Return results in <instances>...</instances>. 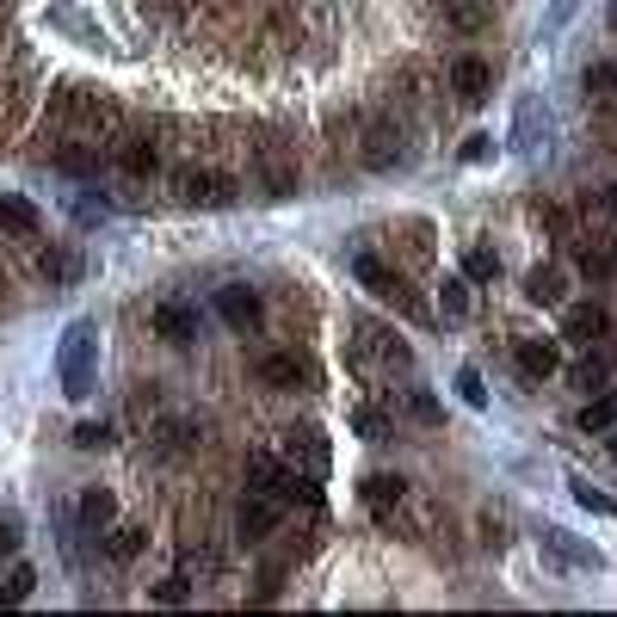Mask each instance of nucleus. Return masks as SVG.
Wrapping results in <instances>:
<instances>
[{
  "instance_id": "obj_18",
  "label": "nucleus",
  "mask_w": 617,
  "mask_h": 617,
  "mask_svg": "<svg viewBox=\"0 0 617 617\" xmlns=\"http://www.w3.org/2000/svg\"><path fill=\"white\" fill-rule=\"evenodd\" d=\"M611 426H617V389L593 395V402L580 408V432H611Z\"/></svg>"
},
{
  "instance_id": "obj_27",
  "label": "nucleus",
  "mask_w": 617,
  "mask_h": 617,
  "mask_svg": "<svg viewBox=\"0 0 617 617\" xmlns=\"http://www.w3.org/2000/svg\"><path fill=\"white\" fill-rule=\"evenodd\" d=\"M31 587H38V568H25V562H19V568L7 574V587H0V605H25V599H31Z\"/></svg>"
},
{
  "instance_id": "obj_30",
  "label": "nucleus",
  "mask_w": 617,
  "mask_h": 617,
  "mask_svg": "<svg viewBox=\"0 0 617 617\" xmlns=\"http://www.w3.org/2000/svg\"><path fill=\"white\" fill-rule=\"evenodd\" d=\"M118 161H124V173H136V179H142V173H155V167H161V155L149 149V142H130V149H124Z\"/></svg>"
},
{
  "instance_id": "obj_14",
  "label": "nucleus",
  "mask_w": 617,
  "mask_h": 617,
  "mask_svg": "<svg viewBox=\"0 0 617 617\" xmlns=\"http://www.w3.org/2000/svg\"><path fill=\"white\" fill-rule=\"evenodd\" d=\"M50 161H56V173H68V179H93V173H99V149H87V142H62Z\"/></svg>"
},
{
  "instance_id": "obj_2",
  "label": "nucleus",
  "mask_w": 617,
  "mask_h": 617,
  "mask_svg": "<svg viewBox=\"0 0 617 617\" xmlns=\"http://www.w3.org/2000/svg\"><path fill=\"white\" fill-rule=\"evenodd\" d=\"M278 506L284 500H272V494H241V506H235V537L241 543H266L272 531H278Z\"/></svg>"
},
{
  "instance_id": "obj_42",
  "label": "nucleus",
  "mask_w": 617,
  "mask_h": 617,
  "mask_svg": "<svg viewBox=\"0 0 617 617\" xmlns=\"http://www.w3.org/2000/svg\"><path fill=\"white\" fill-rule=\"evenodd\" d=\"M611 457H617V426H611Z\"/></svg>"
},
{
  "instance_id": "obj_21",
  "label": "nucleus",
  "mask_w": 617,
  "mask_h": 617,
  "mask_svg": "<svg viewBox=\"0 0 617 617\" xmlns=\"http://www.w3.org/2000/svg\"><path fill=\"white\" fill-rule=\"evenodd\" d=\"M395 161H402V142H395V130H371V142H365V167L389 173Z\"/></svg>"
},
{
  "instance_id": "obj_9",
  "label": "nucleus",
  "mask_w": 617,
  "mask_h": 617,
  "mask_svg": "<svg viewBox=\"0 0 617 617\" xmlns=\"http://www.w3.org/2000/svg\"><path fill=\"white\" fill-rule=\"evenodd\" d=\"M260 383H266V389H303V383H309V365H303L297 352H266V358H260Z\"/></svg>"
},
{
  "instance_id": "obj_13",
  "label": "nucleus",
  "mask_w": 617,
  "mask_h": 617,
  "mask_svg": "<svg viewBox=\"0 0 617 617\" xmlns=\"http://www.w3.org/2000/svg\"><path fill=\"white\" fill-rule=\"evenodd\" d=\"M0 229H13V235H38L44 229V216L31 198H13V192H0Z\"/></svg>"
},
{
  "instance_id": "obj_20",
  "label": "nucleus",
  "mask_w": 617,
  "mask_h": 617,
  "mask_svg": "<svg viewBox=\"0 0 617 617\" xmlns=\"http://www.w3.org/2000/svg\"><path fill=\"white\" fill-rule=\"evenodd\" d=\"M142 543H149V537H142V525H112V537H105V556H112V562H136Z\"/></svg>"
},
{
  "instance_id": "obj_8",
  "label": "nucleus",
  "mask_w": 617,
  "mask_h": 617,
  "mask_svg": "<svg viewBox=\"0 0 617 617\" xmlns=\"http://www.w3.org/2000/svg\"><path fill=\"white\" fill-rule=\"evenodd\" d=\"M543 550H556L562 562H574V568H605V550H599V543H580L574 531H556V525H543Z\"/></svg>"
},
{
  "instance_id": "obj_25",
  "label": "nucleus",
  "mask_w": 617,
  "mask_h": 617,
  "mask_svg": "<svg viewBox=\"0 0 617 617\" xmlns=\"http://www.w3.org/2000/svg\"><path fill=\"white\" fill-rule=\"evenodd\" d=\"M611 365H617V352H599V358H580V365H574V383H580V389H599V383L611 377Z\"/></svg>"
},
{
  "instance_id": "obj_36",
  "label": "nucleus",
  "mask_w": 617,
  "mask_h": 617,
  "mask_svg": "<svg viewBox=\"0 0 617 617\" xmlns=\"http://www.w3.org/2000/svg\"><path fill=\"white\" fill-rule=\"evenodd\" d=\"M75 216H81V223H105V216H112V204H105V198H81Z\"/></svg>"
},
{
  "instance_id": "obj_40",
  "label": "nucleus",
  "mask_w": 617,
  "mask_h": 617,
  "mask_svg": "<svg viewBox=\"0 0 617 617\" xmlns=\"http://www.w3.org/2000/svg\"><path fill=\"white\" fill-rule=\"evenodd\" d=\"M605 272H611V278H617V247H611V253H605Z\"/></svg>"
},
{
  "instance_id": "obj_10",
  "label": "nucleus",
  "mask_w": 617,
  "mask_h": 617,
  "mask_svg": "<svg viewBox=\"0 0 617 617\" xmlns=\"http://www.w3.org/2000/svg\"><path fill=\"white\" fill-rule=\"evenodd\" d=\"M451 87H457L463 105H482V99H488V62H482V56H463V62L451 68Z\"/></svg>"
},
{
  "instance_id": "obj_34",
  "label": "nucleus",
  "mask_w": 617,
  "mask_h": 617,
  "mask_svg": "<svg viewBox=\"0 0 617 617\" xmlns=\"http://www.w3.org/2000/svg\"><path fill=\"white\" fill-rule=\"evenodd\" d=\"M457 155H463L469 167H482V161L494 155V142H488V136H469V142H463V149H457Z\"/></svg>"
},
{
  "instance_id": "obj_22",
  "label": "nucleus",
  "mask_w": 617,
  "mask_h": 617,
  "mask_svg": "<svg viewBox=\"0 0 617 617\" xmlns=\"http://www.w3.org/2000/svg\"><path fill=\"white\" fill-rule=\"evenodd\" d=\"M568 494H574L580 513H593V519H611V513H617V500H611L605 488H593V482H568Z\"/></svg>"
},
{
  "instance_id": "obj_37",
  "label": "nucleus",
  "mask_w": 617,
  "mask_h": 617,
  "mask_svg": "<svg viewBox=\"0 0 617 617\" xmlns=\"http://www.w3.org/2000/svg\"><path fill=\"white\" fill-rule=\"evenodd\" d=\"M13 550H19V519L0 513V556H13Z\"/></svg>"
},
{
  "instance_id": "obj_31",
  "label": "nucleus",
  "mask_w": 617,
  "mask_h": 617,
  "mask_svg": "<svg viewBox=\"0 0 617 617\" xmlns=\"http://www.w3.org/2000/svg\"><path fill=\"white\" fill-rule=\"evenodd\" d=\"M408 414H414V420H426V426H439V420H445L439 395H426V389H408Z\"/></svg>"
},
{
  "instance_id": "obj_7",
  "label": "nucleus",
  "mask_w": 617,
  "mask_h": 617,
  "mask_svg": "<svg viewBox=\"0 0 617 617\" xmlns=\"http://www.w3.org/2000/svg\"><path fill=\"white\" fill-rule=\"evenodd\" d=\"M284 457L297 463V469H309L315 482L328 476V445H321V432H315V426H290V439H284Z\"/></svg>"
},
{
  "instance_id": "obj_32",
  "label": "nucleus",
  "mask_w": 617,
  "mask_h": 617,
  "mask_svg": "<svg viewBox=\"0 0 617 617\" xmlns=\"http://www.w3.org/2000/svg\"><path fill=\"white\" fill-rule=\"evenodd\" d=\"M75 445L81 451H105V445H112V426H105V420H81L75 426Z\"/></svg>"
},
{
  "instance_id": "obj_33",
  "label": "nucleus",
  "mask_w": 617,
  "mask_h": 617,
  "mask_svg": "<svg viewBox=\"0 0 617 617\" xmlns=\"http://www.w3.org/2000/svg\"><path fill=\"white\" fill-rule=\"evenodd\" d=\"M155 599H161V605H186V599H192V580H186V574H167L161 587H155Z\"/></svg>"
},
{
  "instance_id": "obj_24",
  "label": "nucleus",
  "mask_w": 617,
  "mask_h": 617,
  "mask_svg": "<svg viewBox=\"0 0 617 617\" xmlns=\"http://www.w3.org/2000/svg\"><path fill=\"white\" fill-rule=\"evenodd\" d=\"M513 149L531 155L537 149V99H519V124H513Z\"/></svg>"
},
{
  "instance_id": "obj_23",
  "label": "nucleus",
  "mask_w": 617,
  "mask_h": 617,
  "mask_svg": "<svg viewBox=\"0 0 617 617\" xmlns=\"http://www.w3.org/2000/svg\"><path fill=\"white\" fill-rule=\"evenodd\" d=\"M463 278H469V284L500 278V253H494V247H469V253H463Z\"/></svg>"
},
{
  "instance_id": "obj_1",
  "label": "nucleus",
  "mask_w": 617,
  "mask_h": 617,
  "mask_svg": "<svg viewBox=\"0 0 617 617\" xmlns=\"http://www.w3.org/2000/svg\"><path fill=\"white\" fill-rule=\"evenodd\" d=\"M56 377L68 402H87L93 383H99V328L93 321H68V334L56 346Z\"/></svg>"
},
{
  "instance_id": "obj_29",
  "label": "nucleus",
  "mask_w": 617,
  "mask_h": 617,
  "mask_svg": "<svg viewBox=\"0 0 617 617\" xmlns=\"http://www.w3.org/2000/svg\"><path fill=\"white\" fill-rule=\"evenodd\" d=\"M439 309L445 315H469V278H445L439 284Z\"/></svg>"
},
{
  "instance_id": "obj_38",
  "label": "nucleus",
  "mask_w": 617,
  "mask_h": 617,
  "mask_svg": "<svg viewBox=\"0 0 617 617\" xmlns=\"http://www.w3.org/2000/svg\"><path fill=\"white\" fill-rule=\"evenodd\" d=\"M587 87H593V93H611V87H617V75H611V62L587 68Z\"/></svg>"
},
{
  "instance_id": "obj_35",
  "label": "nucleus",
  "mask_w": 617,
  "mask_h": 617,
  "mask_svg": "<svg viewBox=\"0 0 617 617\" xmlns=\"http://www.w3.org/2000/svg\"><path fill=\"white\" fill-rule=\"evenodd\" d=\"M352 426H358V439H383V414H377V408H358Z\"/></svg>"
},
{
  "instance_id": "obj_6",
  "label": "nucleus",
  "mask_w": 617,
  "mask_h": 617,
  "mask_svg": "<svg viewBox=\"0 0 617 617\" xmlns=\"http://www.w3.org/2000/svg\"><path fill=\"white\" fill-rule=\"evenodd\" d=\"M155 334L167 340V346H192L198 340V309L192 303H155Z\"/></svg>"
},
{
  "instance_id": "obj_12",
  "label": "nucleus",
  "mask_w": 617,
  "mask_h": 617,
  "mask_svg": "<svg viewBox=\"0 0 617 617\" xmlns=\"http://www.w3.org/2000/svg\"><path fill=\"white\" fill-rule=\"evenodd\" d=\"M525 297L543 303V309H562V303H568V278H562L556 266H537V272L525 278Z\"/></svg>"
},
{
  "instance_id": "obj_19",
  "label": "nucleus",
  "mask_w": 617,
  "mask_h": 617,
  "mask_svg": "<svg viewBox=\"0 0 617 617\" xmlns=\"http://www.w3.org/2000/svg\"><path fill=\"white\" fill-rule=\"evenodd\" d=\"M556 365H562V358H556L550 340H525V346H519V371H525V377H550Z\"/></svg>"
},
{
  "instance_id": "obj_5",
  "label": "nucleus",
  "mask_w": 617,
  "mask_h": 617,
  "mask_svg": "<svg viewBox=\"0 0 617 617\" xmlns=\"http://www.w3.org/2000/svg\"><path fill=\"white\" fill-rule=\"evenodd\" d=\"M179 198L198 204V210H229L235 204V179H223V173H186Z\"/></svg>"
},
{
  "instance_id": "obj_3",
  "label": "nucleus",
  "mask_w": 617,
  "mask_h": 617,
  "mask_svg": "<svg viewBox=\"0 0 617 617\" xmlns=\"http://www.w3.org/2000/svg\"><path fill=\"white\" fill-rule=\"evenodd\" d=\"M216 315H223L235 334H247V328L266 321V303H260V290H247V284H223L216 290Z\"/></svg>"
},
{
  "instance_id": "obj_26",
  "label": "nucleus",
  "mask_w": 617,
  "mask_h": 617,
  "mask_svg": "<svg viewBox=\"0 0 617 617\" xmlns=\"http://www.w3.org/2000/svg\"><path fill=\"white\" fill-rule=\"evenodd\" d=\"M457 395H463V408H476V414L488 408V383H482V371H476V365H463V371H457Z\"/></svg>"
},
{
  "instance_id": "obj_41",
  "label": "nucleus",
  "mask_w": 617,
  "mask_h": 617,
  "mask_svg": "<svg viewBox=\"0 0 617 617\" xmlns=\"http://www.w3.org/2000/svg\"><path fill=\"white\" fill-rule=\"evenodd\" d=\"M611 31H617V0H611Z\"/></svg>"
},
{
  "instance_id": "obj_17",
  "label": "nucleus",
  "mask_w": 617,
  "mask_h": 617,
  "mask_svg": "<svg viewBox=\"0 0 617 617\" xmlns=\"http://www.w3.org/2000/svg\"><path fill=\"white\" fill-rule=\"evenodd\" d=\"M112 519H118L112 488H87V494H81V525H87V531H105Z\"/></svg>"
},
{
  "instance_id": "obj_39",
  "label": "nucleus",
  "mask_w": 617,
  "mask_h": 617,
  "mask_svg": "<svg viewBox=\"0 0 617 617\" xmlns=\"http://www.w3.org/2000/svg\"><path fill=\"white\" fill-rule=\"evenodd\" d=\"M574 7H580V0H556V7H550V31H556V25H568V19H574Z\"/></svg>"
},
{
  "instance_id": "obj_16",
  "label": "nucleus",
  "mask_w": 617,
  "mask_h": 617,
  "mask_svg": "<svg viewBox=\"0 0 617 617\" xmlns=\"http://www.w3.org/2000/svg\"><path fill=\"white\" fill-rule=\"evenodd\" d=\"M38 272H44L50 284H68V278H81V253H75V247H44V253H38Z\"/></svg>"
},
{
  "instance_id": "obj_43",
  "label": "nucleus",
  "mask_w": 617,
  "mask_h": 617,
  "mask_svg": "<svg viewBox=\"0 0 617 617\" xmlns=\"http://www.w3.org/2000/svg\"><path fill=\"white\" fill-rule=\"evenodd\" d=\"M611 75H617V62H611Z\"/></svg>"
},
{
  "instance_id": "obj_15",
  "label": "nucleus",
  "mask_w": 617,
  "mask_h": 617,
  "mask_svg": "<svg viewBox=\"0 0 617 617\" xmlns=\"http://www.w3.org/2000/svg\"><path fill=\"white\" fill-rule=\"evenodd\" d=\"M402 494H408V482H402V476H371V482H365V506H371L377 519H383V513H395V506H402Z\"/></svg>"
},
{
  "instance_id": "obj_11",
  "label": "nucleus",
  "mask_w": 617,
  "mask_h": 617,
  "mask_svg": "<svg viewBox=\"0 0 617 617\" xmlns=\"http://www.w3.org/2000/svg\"><path fill=\"white\" fill-rule=\"evenodd\" d=\"M605 328H611V315H605V309H593V303H574V309H562V334H568V340H587V346H593Z\"/></svg>"
},
{
  "instance_id": "obj_4",
  "label": "nucleus",
  "mask_w": 617,
  "mask_h": 617,
  "mask_svg": "<svg viewBox=\"0 0 617 617\" xmlns=\"http://www.w3.org/2000/svg\"><path fill=\"white\" fill-rule=\"evenodd\" d=\"M352 272H358V284H365L371 297H383V303H402V309L414 303L408 290H402V278H395V272H389V266L377 260V253H358V260H352Z\"/></svg>"
},
{
  "instance_id": "obj_28",
  "label": "nucleus",
  "mask_w": 617,
  "mask_h": 617,
  "mask_svg": "<svg viewBox=\"0 0 617 617\" xmlns=\"http://www.w3.org/2000/svg\"><path fill=\"white\" fill-rule=\"evenodd\" d=\"M62 105H68L75 118H105V112H112V105H105L99 93H81V87H68V93H62Z\"/></svg>"
}]
</instances>
